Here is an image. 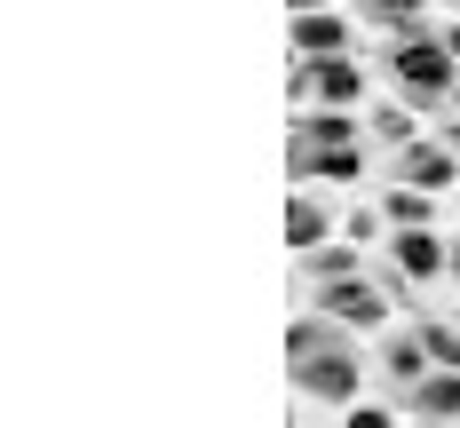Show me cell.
I'll list each match as a JSON object with an SVG mask.
<instances>
[{
	"label": "cell",
	"mask_w": 460,
	"mask_h": 428,
	"mask_svg": "<svg viewBox=\"0 0 460 428\" xmlns=\"http://www.w3.org/2000/svg\"><path fill=\"white\" fill-rule=\"evenodd\" d=\"M294 183H325V190H366L381 175V151L373 143H325V151H286Z\"/></svg>",
	"instance_id": "cell-7"
},
{
	"label": "cell",
	"mask_w": 460,
	"mask_h": 428,
	"mask_svg": "<svg viewBox=\"0 0 460 428\" xmlns=\"http://www.w3.org/2000/svg\"><path fill=\"white\" fill-rule=\"evenodd\" d=\"M286 8H349V0H286Z\"/></svg>",
	"instance_id": "cell-21"
},
{
	"label": "cell",
	"mask_w": 460,
	"mask_h": 428,
	"mask_svg": "<svg viewBox=\"0 0 460 428\" xmlns=\"http://www.w3.org/2000/svg\"><path fill=\"white\" fill-rule=\"evenodd\" d=\"M437 32H445V48H453V56H460V16H445V24H437Z\"/></svg>",
	"instance_id": "cell-20"
},
{
	"label": "cell",
	"mask_w": 460,
	"mask_h": 428,
	"mask_svg": "<svg viewBox=\"0 0 460 428\" xmlns=\"http://www.w3.org/2000/svg\"><path fill=\"white\" fill-rule=\"evenodd\" d=\"M453 111H460V80H453Z\"/></svg>",
	"instance_id": "cell-22"
},
{
	"label": "cell",
	"mask_w": 460,
	"mask_h": 428,
	"mask_svg": "<svg viewBox=\"0 0 460 428\" xmlns=\"http://www.w3.org/2000/svg\"><path fill=\"white\" fill-rule=\"evenodd\" d=\"M420 127H429V111L397 103V95L366 103V143H373V151H397V143H405V135H420Z\"/></svg>",
	"instance_id": "cell-15"
},
{
	"label": "cell",
	"mask_w": 460,
	"mask_h": 428,
	"mask_svg": "<svg viewBox=\"0 0 460 428\" xmlns=\"http://www.w3.org/2000/svg\"><path fill=\"white\" fill-rule=\"evenodd\" d=\"M429 127H437V135H445V143L460 151V111H453V103H445V111H429Z\"/></svg>",
	"instance_id": "cell-19"
},
{
	"label": "cell",
	"mask_w": 460,
	"mask_h": 428,
	"mask_svg": "<svg viewBox=\"0 0 460 428\" xmlns=\"http://www.w3.org/2000/svg\"><path fill=\"white\" fill-rule=\"evenodd\" d=\"M381 175H397V183H420V190H437V198H445V190L460 183V151L437 135V127H420V135H405L397 151H381Z\"/></svg>",
	"instance_id": "cell-6"
},
{
	"label": "cell",
	"mask_w": 460,
	"mask_h": 428,
	"mask_svg": "<svg viewBox=\"0 0 460 428\" xmlns=\"http://www.w3.org/2000/svg\"><path fill=\"white\" fill-rule=\"evenodd\" d=\"M325 143H366V111H333V103H310L286 119V151H325Z\"/></svg>",
	"instance_id": "cell-12"
},
{
	"label": "cell",
	"mask_w": 460,
	"mask_h": 428,
	"mask_svg": "<svg viewBox=\"0 0 460 428\" xmlns=\"http://www.w3.org/2000/svg\"><path fill=\"white\" fill-rule=\"evenodd\" d=\"M437 357H429V341H420L413 310H405V326H389L381 341H373V389H405L413 373H429Z\"/></svg>",
	"instance_id": "cell-9"
},
{
	"label": "cell",
	"mask_w": 460,
	"mask_h": 428,
	"mask_svg": "<svg viewBox=\"0 0 460 428\" xmlns=\"http://www.w3.org/2000/svg\"><path fill=\"white\" fill-rule=\"evenodd\" d=\"M413 326H420V341H429V357H437V365H460V318H453V310L420 301V310H413Z\"/></svg>",
	"instance_id": "cell-16"
},
{
	"label": "cell",
	"mask_w": 460,
	"mask_h": 428,
	"mask_svg": "<svg viewBox=\"0 0 460 428\" xmlns=\"http://www.w3.org/2000/svg\"><path fill=\"white\" fill-rule=\"evenodd\" d=\"M341 238H349V246H381V238H389V214H381V206H373V190H358V198H349V206H341Z\"/></svg>",
	"instance_id": "cell-18"
},
{
	"label": "cell",
	"mask_w": 460,
	"mask_h": 428,
	"mask_svg": "<svg viewBox=\"0 0 460 428\" xmlns=\"http://www.w3.org/2000/svg\"><path fill=\"white\" fill-rule=\"evenodd\" d=\"M286 103H294V111H310V103L366 111V103H373L366 48H341V56H286Z\"/></svg>",
	"instance_id": "cell-3"
},
{
	"label": "cell",
	"mask_w": 460,
	"mask_h": 428,
	"mask_svg": "<svg viewBox=\"0 0 460 428\" xmlns=\"http://www.w3.org/2000/svg\"><path fill=\"white\" fill-rule=\"evenodd\" d=\"M405 421H460V365H429L405 389H389Z\"/></svg>",
	"instance_id": "cell-11"
},
{
	"label": "cell",
	"mask_w": 460,
	"mask_h": 428,
	"mask_svg": "<svg viewBox=\"0 0 460 428\" xmlns=\"http://www.w3.org/2000/svg\"><path fill=\"white\" fill-rule=\"evenodd\" d=\"M286 380H294V405L349 413V397H366V380H373V357H366V341L358 349H325V357H286Z\"/></svg>",
	"instance_id": "cell-5"
},
{
	"label": "cell",
	"mask_w": 460,
	"mask_h": 428,
	"mask_svg": "<svg viewBox=\"0 0 460 428\" xmlns=\"http://www.w3.org/2000/svg\"><path fill=\"white\" fill-rule=\"evenodd\" d=\"M366 190H373V206L389 214V231H429V223H437V206H445L437 190H420V183H397V175H373Z\"/></svg>",
	"instance_id": "cell-13"
},
{
	"label": "cell",
	"mask_w": 460,
	"mask_h": 428,
	"mask_svg": "<svg viewBox=\"0 0 460 428\" xmlns=\"http://www.w3.org/2000/svg\"><path fill=\"white\" fill-rule=\"evenodd\" d=\"M366 333L358 326H341V318H325V310H294V326H286V357H325V349H358Z\"/></svg>",
	"instance_id": "cell-14"
},
{
	"label": "cell",
	"mask_w": 460,
	"mask_h": 428,
	"mask_svg": "<svg viewBox=\"0 0 460 428\" xmlns=\"http://www.w3.org/2000/svg\"><path fill=\"white\" fill-rule=\"evenodd\" d=\"M294 301H310V310H325V318H341V326H358L373 341V333L389 326V310H397V293L373 278V254L358 262V270H333V278H318V285H302Z\"/></svg>",
	"instance_id": "cell-4"
},
{
	"label": "cell",
	"mask_w": 460,
	"mask_h": 428,
	"mask_svg": "<svg viewBox=\"0 0 460 428\" xmlns=\"http://www.w3.org/2000/svg\"><path fill=\"white\" fill-rule=\"evenodd\" d=\"M325 238H341L333 190H325V183H294V198H286V246L302 254V246H325Z\"/></svg>",
	"instance_id": "cell-10"
},
{
	"label": "cell",
	"mask_w": 460,
	"mask_h": 428,
	"mask_svg": "<svg viewBox=\"0 0 460 428\" xmlns=\"http://www.w3.org/2000/svg\"><path fill=\"white\" fill-rule=\"evenodd\" d=\"M366 64H373V88L413 103V111H445L453 103V80H460V56L445 48L437 24H397V32H373L366 40Z\"/></svg>",
	"instance_id": "cell-1"
},
{
	"label": "cell",
	"mask_w": 460,
	"mask_h": 428,
	"mask_svg": "<svg viewBox=\"0 0 460 428\" xmlns=\"http://www.w3.org/2000/svg\"><path fill=\"white\" fill-rule=\"evenodd\" d=\"M373 278L397 293V310L445 301V293H460V238H445L437 223L429 231H389L373 246Z\"/></svg>",
	"instance_id": "cell-2"
},
{
	"label": "cell",
	"mask_w": 460,
	"mask_h": 428,
	"mask_svg": "<svg viewBox=\"0 0 460 428\" xmlns=\"http://www.w3.org/2000/svg\"><path fill=\"white\" fill-rule=\"evenodd\" d=\"M349 16L366 32H397V24H429V0H349Z\"/></svg>",
	"instance_id": "cell-17"
},
{
	"label": "cell",
	"mask_w": 460,
	"mask_h": 428,
	"mask_svg": "<svg viewBox=\"0 0 460 428\" xmlns=\"http://www.w3.org/2000/svg\"><path fill=\"white\" fill-rule=\"evenodd\" d=\"M358 32H366V24H358L349 8H294L286 48H294V56H341V48H366Z\"/></svg>",
	"instance_id": "cell-8"
},
{
	"label": "cell",
	"mask_w": 460,
	"mask_h": 428,
	"mask_svg": "<svg viewBox=\"0 0 460 428\" xmlns=\"http://www.w3.org/2000/svg\"><path fill=\"white\" fill-rule=\"evenodd\" d=\"M453 318H460V293H453Z\"/></svg>",
	"instance_id": "cell-23"
}]
</instances>
